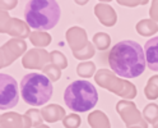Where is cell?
Masks as SVG:
<instances>
[{"instance_id":"obj_12","label":"cell","mask_w":158,"mask_h":128,"mask_svg":"<svg viewBox=\"0 0 158 128\" xmlns=\"http://www.w3.org/2000/svg\"><path fill=\"white\" fill-rule=\"evenodd\" d=\"M21 115L15 113L3 114L0 117V128H27V126L23 123H15V121L21 119Z\"/></svg>"},{"instance_id":"obj_18","label":"cell","mask_w":158,"mask_h":128,"mask_svg":"<svg viewBox=\"0 0 158 128\" xmlns=\"http://www.w3.org/2000/svg\"><path fill=\"white\" fill-rule=\"evenodd\" d=\"M94 44L100 50H106L110 46V37L106 33H97L94 36Z\"/></svg>"},{"instance_id":"obj_16","label":"cell","mask_w":158,"mask_h":128,"mask_svg":"<svg viewBox=\"0 0 158 128\" xmlns=\"http://www.w3.org/2000/svg\"><path fill=\"white\" fill-rule=\"evenodd\" d=\"M94 69H96V67L92 62H84L78 65L77 72L81 77H91L94 73Z\"/></svg>"},{"instance_id":"obj_19","label":"cell","mask_w":158,"mask_h":128,"mask_svg":"<svg viewBox=\"0 0 158 128\" xmlns=\"http://www.w3.org/2000/svg\"><path fill=\"white\" fill-rule=\"evenodd\" d=\"M63 124L65 128H78L81 126V117L78 114H69L64 118Z\"/></svg>"},{"instance_id":"obj_9","label":"cell","mask_w":158,"mask_h":128,"mask_svg":"<svg viewBox=\"0 0 158 128\" xmlns=\"http://www.w3.org/2000/svg\"><path fill=\"white\" fill-rule=\"evenodd\" d=\"M41 114L46 122H57L65 118V110L59 105H48L41 110Z\"/></svg>"},{"instance_id":"obj_11","label":"cell","mask_w":158,"mask_h":128,"mask_svg":"<svg viewBox=\"0 0 158 128\" xmlns=\"http://www.w3.org/2000/svg\"><path fill=\"white\" fill-rule=\"evenodd\" d=\"M88 122H89V126L92 128H110L108 118L101 110L91 113L88 115Z\"/></svg>"},{"instance_id":"obj_7","label":"cell","mask_w":158,"mask_h":128,"mask_svg":"<svg viewBox=\"0 0 158 128\" xmlns=\"http://www.w3.org/2000/svg\"><path fill=\"white\" fill-rule=\"evenodd\" d=\"M94 13L100 19V22L107 27H111L116 23V13L107 4H97L94 8Z\"/></svg>"},{"instance_id":"obj_26","label":"cell","mask_w":158,"mask_h":128,"mask_svg":"<svg viewBox=\"0 0 158 128\" xmlns=\"http://www.w3.org/2000/svg\"><path fill=\"white\" fill-rule=\"evenodd\" d=\"M133 128H142V127H133Z\"/></svg>"},{"instance_id":"obj_1","label":"cell","mask_w":158,"mask_h":128,"mask_svg":"<svg viewBox=\"0 0 158 128\" xmlns=\"http://www.w3.org/2000/svg\"><path fill=\"white\" fill-rule=\"evenodd\" d=\"M107 62L112 72L125 78L139 77L145 71V54L143 47L131 40H124L112 46Z\"/></svg>"},{"instance_id":"obj_15","label":"cell","mask_w":158,"mask_h":128,"mask_svg":"<svg viewBox=\"0 0 158 128\" xmlns=\"http://www.w3.org/2000/svg\"><path fill=\"white\" fill-rule=\"evenodd\" d=\"M143 117L147 119L148 123H154L158 119V105L156 104H149L145 106V109L143 110Z\"/></svg>"},{"instance_id":"obj_6","label":"cell","mask_w":158,"mask_h":128,"mask_svg":"<svg viewBox=\"0 0 158 128\" xmlns=\"http://www.w3.org/2000/svg\"><path fill=\"white\" fill-rule=\"evenodd\" d=\"M147 65L151 71L158 72V36L148 40L144 45Z\"/></svg>"},{"instance_id":"obj_17","label":"cell","mask_w":158,"mask_h":128,"mask_svg":"<svg viewBox=\"0 0 158 128\" xmlns=\"http://www.w3.org/2000/svg\"><path fill=\"white\" fill-rule=\"evenodd\" d=\"M31 41H32V44H35L36 46H46V45L50 44L51 37L48 36L47 33L36 32V33H32V35H31Z\"/></svg>"},{"instance_id":"obj_24","label":"cell","mask_w":158,"mask_h":128,"mask_svg":"<svg viewBox=\"0 0 158 128\" xmlns=\"http://www.w3.org/2000/svg\"><path fill=\"white\" fill-rule=\"evenodd\" d=\"M153 127H154V128H158V119H157V121L153 123Z\"/></svg>"},{"instance_id":"obj_5","label":"cell","mask_w":158,"mask_h":128,"mask_svg":"<svg viewBox=\"0 0 158 128\" xmlns=\"http://www.w3.org/2000/svg\"><path fill=\"white\" fill-rule=\"evenodd\" d=\"M18 85L13 77L5 73L0 74V109H10L18 104Z\"/></svg>"},{"instance_id":"obj_13","label":"cell","mask_w":158,"mask_h":128,"mask_svg":"<svg viewBox=\"0 0 158 128\" xmlns=\"http://www.w3.org/2000/svg\"><path fill=\"white\" fill-rule=\"evenodd\" d=\"M136 31L142 36H151L158 31V23L149 19H144L136 24Z\"/></svg>"},{"instance_id":"obj_20","label":"cell","mask_w":158,"mask_h":128,"mask_svg":"<svg viewBox=\"0 0 158 128\" xmlns=\"http://www.w3.org/2000/svg\"><path fill=\"white\" fill-rule=\"evenodd\" d=\"M26 115L31 119L32 122V127H40L42 126V117H41V112H38L37 109H29L26 112Z\"/></svg>"},{"instance_id":"obj_14","label":"cell","mask_w":158,"mask_h":128,"mask_svg":"<svg viewBox=\"0 0 158 128\" xmlns=\"http://www.w3.org/2000/svg\"><path fill=\"white\" fill-rule=\"evenodd\" d=\"M144 94L147 96V99L154 100L158 97V76H153L149 78L148 85L144 90Z\"/></svg>"},{"instance_id":"obj_23","label":"cell","mask_w":158,"mask_h":128,"mask_svg":"<svg viewBox=\"0 0 158 128\" xmlns=\"http://www.w3.org/2000/svg\"><path fill=\"white\" fill-rule=\"evenodd\" d=\"M151 17L153 18L154 22H158V2H154L151 8Z\"/></svg>"},{"instance_id":"obj_2","label":"cell","mask_w":158,"mask_h":128,"mask_svg":"<svg viewBox=\"0 0 158 128\" xmlns=\"http://www.w3.org/2000/svg\"><path fill=\"white\" fill-rule=\"evenodd\" d=\"M60 13V7L55 0H31L24 8V19L31 28L46 31L57 24Z\"/></svg>"},{"instance_id":"obj_25","label":"cell","mask_w":158,"mask_h":128,"mask_svg":"<svg viewBox=\"0 0 158 128\" xmlns=\"http://www.w3.org/2000/svg\"><path fill=\"white\" fill-rule=\"evenodd\" d=\"M37 128H48V127H46V126H40V127H37Z\"/></svg>"},{"instance_id":"obj_3","label":"cell","mask_w":158,"mask_h":128,"mask_svg":"<svg viewBox=\"0 0 158 128\" xmlns=\"http://www.w3.org/2000/svg\"><path fill=\"white\" fill-rule=\"evenodd\" d=\"M54 87L45 74L41 73H29L23 77L21 82V94L26 104L32 106H41L46 104L52 96Z\"/></svg>"},{"instance_id":"obj_4","label":"cell","mask_w":158,"mask_h":128,"mask_svg":"<svg viewBox=\"0 0 158 128\" xmlns=\"http://www.w3.org/2000/svg\"><path fill=\"white\" fill-rule=\"evenodd\" d=\"M64 101L69 109L77 113H84L96 106L98 94L96 87L88 81H74L66 87Z\"/></svg>"},{"instance_id":"obj_8","label":"cell","mask_w":158,"mask_h":128,"mask_svg":"<svg viewBox=\"0 0 158 128\" xmlns=\"http://www.w3.org/2000/svg\"><path fill=\"white\" fill-rule=\"evenodd\" d=\"M50 58L45 50H38V49H33V50L28 51L26 54V56L23 58V67L26 68H35L36 63L35 62H40L42 64V67L46 64L47 59Z\"/></svg>"},{"instance_id":"obj_22","label":"cell","mask_w":158,"mask_h":128,"mask_svg":"<svg viewBox=\"0 0 158 128\" xmlns=\"http://www.w3.org/2000/svg\"><path fill=\"white\" fill-rule=\"evenodd\" d=\"M44 72L48 76V77H51V81H56L59 77H60V69L56 67V65H47V67H45V69H44Z\"/></svg>"},{"instance_id":"obj_10","label":"cell","mask_w":158,"mask_h":128,"mask_svg":"<svg viewBox=\"0 0 158 128\" xmlns=\"http://www.w3.org/2000/svg\"><path fill=\"white\" fill-rule=\"evenodd\" d=\"M9 27H4L2 28V32L3 33H9V35H15V36H27L28 35V29L27 27L21 22L18 21L17 18H9Z\"/></svg>"},{"instance_id":"obj_21","label":"cell","mask_w":158,"mask_h":128,"mask_svg":"<svg viewBox=\"0 0 158 128\" xmlns=\"http://www.w3.org/2000/svg\"><path fill=\"white\" fill-rule=\"evenodd\" d=\"M50 58H51V60L59 67V68H66L68 63H66V58L61 54V53H59V51H52L50 54Z\"/></svg>"}]
</instances>
